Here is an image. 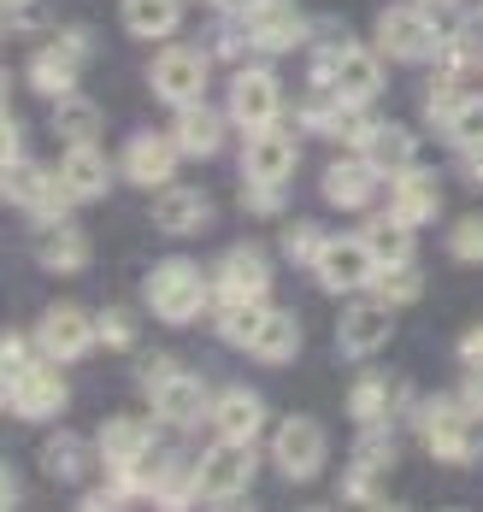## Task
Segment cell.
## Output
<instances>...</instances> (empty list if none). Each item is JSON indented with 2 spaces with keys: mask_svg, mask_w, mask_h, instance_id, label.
<instances>
[{
  "mask_svg": "<svg viewBox=\"0 0 483 512\" xmlns=\"http://www.w3.org/2000/svg\"><path fill=\"white\" fill-rule=\"evenodd\" d=\"M248 30H254V48L260 53H289L307 42V12L295 0H260L254 12H242Z\"/></svg>",
  "mask_w": 483,
  "mask_h": 512,
  "instance_id": "cell-14",
  "label": "cell"
},
{
  "mask_svg": "<svg viewBox=\"0 0 483 512\" xmlns=\"http://www.w3.org/2000/svg\"><path fill=\"white\" fill-rule=\"evenodd\" d=\"M472 401H425L419 407V436L436 460H472L478 442H472Z\"/></svg>",
  "mask_w": 483,
  "mask_h": 512,
  "instance_id": "cell-7",
  "label": "cell"
},
{
  "mask_svg": "<svg viewBox=\"0 0 483 512\" xmlns=\"http://www.w3.org/2000/svg\"><path fill=\"white\" fill-rule=\"evenodd\" d=\"M24 359H30L24 336H18V330H6V371H12V365H24Z\"/></svg>",
  "mask_w": 483,
  "mask_h": 512,
  "instance_id": "cell-48",
  "label": "cell"
},
{
  "mask_svg": "<svg viewBox=\"0 0 483 512\" xmlns=\"http://www.w3.org/2000/svg\"><path fill=\"white\" fill-rule=\"evenodd\" d=\"M354 465L389 471V465H395V436H389L383 424H366V436H360V448H354Z\"/></svg>",
  "mask_w": 483,
  "mask_h": 512,
  "instance_id": "cell-41",
  "label": "cell"
},
{
  "mask_svg": "<svg viewBox=\"0 0 483 512\" xmlns=\"http://www.w3.org/2000/svg\"><path fill=\"white\" fill-rule=\"evenodd\" d=\"M148 401H154V418L171 424V430H189L201 412H207V383L189 377V371H171L165 359L148 365Z\"/></svg>",
  "mask_w": 483,
  "mask_h": 512,
  "instance_id": "cell-5",
  "label": "cell"
},
{
  "mask_svg": "<svg viewBox=\"0 0 483 512\" xmlns=\"http://www.w3.org/2000/svg\"><path fill=\"white\" fill-rule=\"evenodd\" d=\"M324 242H330V236H324L319 224H295V230H289V242H283V254L295 259V265H319Z\"/></svg>",
  "mask_w": 483,
  "mask_h": 512,
  "instance_id": "cell-42",
  "label": "cell"
},
{
  "mask_svg": "<svg viewBox=\"0 0 483 512\" xmlns=\"http://www.w3.org/2000/svg\"><path fill=\"white\" fill-rule=\"evenodd\" d=\"M372 189H377V171L366 165V154L336 159V165H324V177H319V195L330 206H342V212H366Z\"/></svg>",
  "mask_w": 483,
  "mask_h": 512,
  "instance_id": "cell-17",
  "label": "cell"
},
{
  "mask_svg": "<svg viewBox=\"0 0 483 512\" xmlns=\"http://www.w3.org/2000/svg\"><path fill=\"white\" fill-rule=\"evenodd\" d=\"M230 118L242 124V130H266L283 118V83L260 71V65H248V71H236L230 77Z\"/></svg>",
  "mask_w": 483,
  "mask_h": 512,
  "instance_id": "cell-11",
  "label": "cell"
},
{
  "mask_svg": "<svg viewBox=\"0 0 483 512\" xmlns=\"http://www.w3.org/2000/svg\"><path fill=\"white\" fill-rule=\"evenodd\" d=\"M254 483V442H230V436H218L213 448L195 460V489H201V501H236L242 489Z\"/></svg>",
  "mask_w": 483,
  "mask_h": 512,
  "instance_id": "cell-4",
  "label": "cell"
},
{
  "mask_svg": "<svg viewBox=\"0 0 483 512\" xmlns=\"http://www.w3.org/2000/svg\"><path fill=\"white\" fill-rule=\"evenodd\" d=\"M101 460H107V471H112V483L118 477H130L136 465L154 454V436H148V424H136V418H107V430H101Z\"/></svg>",
  "mask_w": 483,
  "mask_h": 512,
  "instance_id": "cell-20",
  "label": "cell"
},
{
  "mask_svg": "<svg viewBox=\"0 0 483 512\" xmlns=\"http://www.w3.org/2000/svg\"><path fill=\"white\" fill-rule=\"evenodd\" d=\"M478 36H483V18H478Z\"/></svg>",
  "mask_w": 483,
  "mask_h": 512,
  "instance_id": "cell-51",
  "label": "cell"
},
{
  "mask_svg": "<svg viewBox=\"0 0 483 512\" xmlns=\"http://www.w3.org/2000/svg\"><path fill=\"white\" fill-rule=\"evenodd\" d=\"M95 342H101V330H95V318L83 307H48L42 324H36V348L48 359H59V365L65 359H83Z\"/></svg>",
  "mask_w": 483,
  "mask_h": 512,
  "instance_id": "cell-13",
  "label": "cell"
},
{
  "mask_svg": "<svg viewBox=\"0 0 483 512\" xmlns=\"http://www.w3.org/2000/svg\"><path fill=\"white\" fill-rule=\"evenodd\" d=\"M389 330H395V307L377 295V301H360V307L342 312L336 342H342V354H348V359H372L377 348L389 342Z\"/></svg>",
  "mask_w": 483,
  "mask_h": 512,
  "instance_id": "cell-15",
  "label": "cell"
},
{
  "mask_svg": "<svg viewBox=\"0 0 483 512\" xmlns=\"http://www.w3.org/2000/svg\"><path fill=\"white\" fill-rule=\"evenodd\" d=\"M419 6H448V0H419Z\"/></svg>",
  "mask_w": 483,
  "mask_h": 512,
  "instance_id": "cell-50",
  "label": "cell"
},
{
  "mask_svg": "<svg viewBox=\"0 0 483 512\" xmlns=\"http://www.w3.org/2000/svg\"><path fill=\"white\" fill-rule=\"evenodd\" d=\"M466 401H472V407L483 412V359L472 365V377H466Z\"/></svg>",
  "mask_w": 483,
  "mask_h": 512,
  "instance_id": "cell-49",
  "label": "cell"
},
{
  "mask_svg": "<svg viewBox=\"0 0 483 512\" xmlns=\"http://www.w3.org/2000/svg\"><path fill=\"white\" fill-rule=\"evenodd\" d=\"M354 48V36L342 30V24H324L319 36H313V83H324L336 65H342V53Z\"/></svg>",
  "mask_w": 483,
  "mask_h": 512,
  "instance_id": "cell-37",
  "label": "cell"
},
{
  "mask_svg": "<svg viewBox=\"0 0 483 512\" xmlns=\"http://www.w3.org/2000/svg\"><path fill=\"white\" fill-rule=\"evenodd\" d=\"M377 53H383V59H401V65L436 59V53H442L436 18L419 12V6H383V12H377Z\"/></svg>",
  "mask_w": 483,
  "mask_h": 512,
  "instance_id": "cell-3",
  "label": "cell"
},
{
  "mask_svg": "<svg viewBox=\"0 0 483 512\" xmlns=\"http://www.w3.org/2000/svg\"><path fill=\"white\" fill-rule=\"evenodd\" d=\"M266 283H271V259L254 248V242H242V248H230V254L218 259V301L224 295H266Z\"/></svg>",
  "mask_w": 483,
  "mask_h": 512,
  "instance_id": "cell-26",
  "label": "cell"
},
{
  "mask_svg": "<svg viewBox=\"0 0 483 512\" xmlns=\"http://www.w3.org/2000/svg\"><path fill=\"white\" fill-rule=\"evenodd\" d=\"M260 324H266V301H254V295H224V301H218V336H224V342L248 348V342L260 336Z\"/></svg>",
  "mask_w": 483,
  "mask_h": 512,
  "instance_id": "cell-31",
  "label": "cell"
},
{
  "mask_svg": "<svg viewBox=\"0 0 483 512\" xmlns=\"http://www.w3.org/2000/svg\"><path fill=\"white\" fill-rule=\"evenodd\" d=\"M142 295H148L154 318H165V324H195V318L207 312V301H218V289H207L201 265H189V259L154 265L148 283H142Z\"/></svg>",
  "mask_w": 483,
  "mask_h": 512,
  "instance_id": "cell-1",
  "label": "cell"
},
{
  "mask_svg": "<svg viewBox=\"0 0 483 512\" xmlns=\"http://www.w3.org/2000/svg\"><path fill=\"white\" fill-rule=\"evenodd\" d=\"M448 254L460 259V265H483V212H472V218H460V224H454Z\"/></svg>",
  "mask_w": 483,
  "mask_h": 512,
  "instance_id": "cell-40",
  "label": "cell"
},
{
  "mask_svg": "<svg viewBox=\"0 0 483 512\" xmlns=\"http://www.w3.org/2000/svg\"><path fill=\"white\" fill-rule=\"evenodd\" d=\"M177 159H183V148L171 136H130L124 142V177L136 189H165L171 171H177Z\"/></svg>",
  "mask_w": 483,
  "mask_h": 512,
  "instance_id": "cell-16",
  "label": "cell"
},
{
  "mask_svg": "<svg viewBox=\"0 0 483 512\" xmlns=\"http://www.w3.org/2000/svg\"><path fill=\"white\" fill-rule=\"evenodd\" d=\"M313 271H319V283L330 289V295H354V289H372L377 254H372L366 236H330Z\"/></svg>",
  "mask_w": 483,
  "mask_h": 512,
  "instance_id": "cell-8",
  "label": "cell"
},
{
  "mask_svg": "<svg viewBox=\"0 0 483 512\" xmlns=\"http://www.w3.org/2000/svg\"><path fill=\"white\" fill-rule=\"evenodd\" d=\"M395 389H401V383H389V377H360V383H354V389H348V412H354V424H360V430H366V424H383V418H389V407H395Z\"/></svg>",
  "mask_w": 483,
  "mask_h": 512,
  "instance_id": "cell-33",
  "label": "cell"
},
{
  "mask_svg": "<svg viewBox=\"0 0 483 512\" xmlns=\"http://www.w3.org/2000/svg\"><path fill=\"white\" fill-rule=\"evenodd\" d=\"M54 130L65 142H95V136H101V112L83 101V95H65L59 112H54Z\"/></svg>",
  "mask_w": 483,
  "mask_h": 512,
  "instance_id": "cell-36",
  "label": "cell"
},
{
  "mask_svg": "<svg viewBox=\"0 0 483 512\" xmlns=\"http://www.w3.org/2000/svg\"><path fill=\"white\" fill-rule=\"evenodd\" d=\"M324 454H330V436H324L319 418H283L277 424V436H271V460L283 477H295V483H307V477H319L324 471Z\"/></svg>",
  "mask_w": 483,
  "mask_h": 512,
  "instance_id": "cell-6",
  "label": "cell"
},
{
  "mask_svg": "<svg viewBox=\"0 0 483 512\" xmlns=\"http://www.w3.org/2000/svg\"><path fill=\"white\" fill-rule=\"evenodd\" d=\"M319 89H324V95H336V101H360V106H372L377 95H383V65H377L372 53L354 42V48L342 53V65H336V71L324 77Z\"/></svg>",
  "mask_w": 483,
  "mask_h": 512,
  "instance_id": "cell-19",
  "label": "cell"
},
{
  "mask_svg": "<svg viewBox=\"0 0 483 512\" xmlns=\"http://www.w3.org/2000/svg\"><path fill=\"white\" fill-rule=\"evenodd\" d=\"M59 177L71 189V201H101L112 183V165L95 142H65V159H59Z\"/></svg>",
  "mask_w": 483,
  "mask_h": 512,
  "instance_id": "cell-21",
  "label": "cell"
},
{
  "mask_svg": "<svg viewBox=\"0 0 483 512\" xmlns=\"http://www.w3.org/2000/svg\"><path fill=\"white\" fill-rule=\"evenodd\" d=\"M154 224H160L165 236H201L213 224V201L201 189H171L165 183L160 201H154Z\"/></svg>",
  "mask_w": 483,
  "mask_h": 512,
  "instance_id": "cell-23",
  "label": "cell"
},
{
  "mask_svg": "<svg viewBox=\"0 0 483 512\" xmlns=\"http://www.w3.org/2000/svg\"><path fill=\"white\" fill-rule=\"evenodd\" d=\"M460 359H472V365L483 359V324H472V330L460 336Z\"/></svg>",
  "mask_w": 483,
  "mask_h": 512,
  "instance_id": "cell-47",
  "label": "cell"
},
{
  "mask_svg": "<svg viewBox=\"0 0 483 512\" xmlns=\"http://www.w3.org/2000/svg\"><path fill=\"white\" fill-rule=\"evenodd\" d=\"M95 330H101V348H112V354H130L136 342H142V330H136V318L124 307H107L101 318H95Z\"/></svg>",
  "mask_w": 483,
  "mask_h": 512,
  "instance_id": "cell-38",
  "label": "cell"
},
{
  "mask_svg": "<svg viewBox=\"0 0 483 512\" xmlns=\"http://www.w3.org/2000/svg\"><path fill=\"white\" fill-rule=\"evenodd\" d=\"M366 242H372L377 265H395V259H413V224L389 206V212H372L366 218V230H360Z\"/></svg>",
  "mask_w": 483,
  "mask_h": 512,
  "instance_id": "cell-29",
  "label": "cell"
},
{
  "mask_svg": "<svg viewBox=\"0 0 483 512\" xmlns=\"http://www.w3.org/2000/svg\"><path fill=\"white\" fill-rule=\"evenodd\" d=\"M148 83H154V95L165 106L201 101V89H207V53L201 48H165L154 59V71H148Z\"/></svg>",
  "mask_w": 483,
  "mask_h": 512,
  "instance_id": "cell-12",
  "label": "cell"
},
{
  "mask_svg": "<svg viewBox=\"0 0 483 512\" xmlns=\"http://www.w3.org/2000/svg\"><path fill=\"white\" fill-rule=\"evenodd\" d=\"M372 289L389 301V307H407V301H419L425 295V271L413 265V259H395V265H377Z\"/></svg>",
  "mask_w": 483,
  "mask_h": 512,
  "instance_id": "cell-35",
  "label": "cell"
},
{
  "mask_svg": "<svg viewBox=\"0 0 483 512\" xmlns=\"http://www.w3.org/2000/svg\"><path fill=\"white\" fill-rule=\"evenodd\" d=\"M389 206H395L407 224H430V218L442 212V183H436V171H425V165L395 171V183H389Z\"/></svg>",
  "mask_w": 483,
  "mask_h": 512,
  "instance_id": "cell-22",
  "label": "cell"
},
{
  "mask_svg": "<svg viewBox=\"0 0 483 512\" xmlns=\"http://www.w3.org/2000/svg\"><path fill=\"white\" fill-rule=\"evenodd\" d=\"M59 359H24V365H12L6 371V412L12 418H30V424H42V418H59L65 412V377L54 371Z\"/></svg>",
  "mask_w": 483,
  "mask_h": 512,
  "instance_id": "cell-2",
  "label": "cell"
},
{
  "mask_svg": "<svg viewBox=\"0 0 483 512\" xmlns=\"http://www.w3.org/2000/svg\"><path fill=\"white\" fill-rule=\"evenodd\" d=\"M171 142L183 148V159H213L218 142H224V118H218L213 106H201V101L177 106V118H171Z\"/></svg>",
  "mask_w": 483,
  "mask_h": 512,
  "instance_id": "cell-25",
  "label": "cell"
},
{
  "mask_svg": "<svg viewBox=\"0 0 483 512\" xmlns=\"http://www.w3.org/2000/svg\"><path fill=\"white\" fill-rule=\"evenodd\" d=\"M248 354L266 359V365H289V359L301 354V324H295L289 312H266V324H260V336L248 342Z\"/></svg>",
  "mask_w": 483,
  "mask_h": 512,
  "instance_id": "cell-30",
  "label": "cell"
},
{
  "mask_svg": "<svg viewBox=\"0 0 483 512\" xmlns=\"http://www.w3.org/2000/svg\"><path fill=\"white\" fill-rule=\"evenodd\" d=\"M6 201L24 206V212H36V218H59L65 206H71V189H65V177L59 171H42V165H30V159H6Z\"/></svg>",
  "mask_w": 483,
  "mask_h": 512,
  "instance_id": "cell-10",
  "label": "cell"
},
{
  "mask_svg": "<svg viewBox=\"0 0 483 512\" xmlns=\"http://www.w3.org/2000/svg\"><path fill=\"white\" fill-rule=\"evenodd\" d=\"M354 154H366V165H372L377 177H395V171H407V165H413V130H407V124H383V118H377L372 136H366Z\"/></svg>",
  "mask_w": 483,
  "mask_h": 512,
  "instance_id": "cell-28",
  "label": "cell"
},
{
  "mask_svg": "<svg viewBox=\"0 0 483 512\" xmlns=\"http://www.w3.org/2000/svg\"><path fill=\"white\" fill-rule=\"evenodd\" d=\"M460 177L472 189H483V148H460Z\"/></svg>",
  "mask_w": 483,
  "mask_h": 512,
  "instance_id": "cell-45",
  "label": "cell"
},
{
  "mask_svg": "<svg viewBox=\"0 0 483 512\" xmlns=\"http://www.w3.org/2000/svg\"><path fill=\"white\" fill-rule=\"evenodd\" d=\"M42 471H48L54 483H83V477H89V442H83V436H48Z\"/></svg>",
  "mask_w": 483,
  "mask_h": 512,
  "instance_id": "cell-34",
  "label": "cell"
},
{
  "mask_svg": "<svg viewBox=\"0 0 483 512\" xmlns=\"http://www.w3.org/2000/svg\"><path fill=\"white\" fill-rule=\"evenodd\" d=\"M242 171H248V183H289V171H295V136L289 130H254L248 136V154H242Z\"/></svg>",
  "mask_w": 483,
  "mask_h": 512,
  "instance_id": "cell-18",
  "label": "cell"
},
{
  "mask_svg": "<svg viewBox=\"0 0 483 512\" xmlns=\"http://www.w3.org/2000/svg\"><path fill=\"white\" fill-rule=\"evenodd\" d=\"M448 142L454 148H483V95H466V106L448 124Z\"/></svg>",
  "mask_w": 483,
  "mask_h": 512,
  "instance_id": "cell-39",
  "label": "cell"
},
{
  "mask_svg": "<svg viewBox=\"0 0 483 512\" xmlns=\"http://www.w3.org/2000/svg\"><path fill=\"white\" fill-rule=\"evenodd\" d=\"M0 159H24V124H18L12 112H6V154Z\"/></svg>",
  "mask_w": 483,
  "mask_h": 512,
  "instance_id": "cell-46",
  "label": "cell"
},
{
  "mask_svg": "<svg viewBox=\"0 0 483 512\" xmlns=\"http://www.w3.org/2000/svg\"><path fill=\"white\" fill-rule=\"evenodd\" d=\"M248 212H260V218L283 212V183H248Z\"/></svg>",
  "mask_w": 483,
  "mask_h": 512,
  "instance_id": "cell-44",
  "label": "cell"
},
{
  "mask_svg": "<svg viewBox=\"0 0 483 512\" xmlns=\"http://www.w3.org/2000/svg\"><path fill=\"white\" fill-rule=\"evenodd\" d=\"M36 259H42V271H83V265H89V242H83L77 224L48 218V224L36 230Z\"/></svg>",
  "mask_w": 483,
  "mask_h": 512,
  "instance_id": "cell-27",
  "label": "cell"
},
{
  "mask_svg": "<svg viewBox=\"0 0 483 512\" xmlns=\"http://www.w3.org/2000/svg\"><path fill=\"white\" fill-rule=\"evenodd\" d=\"M83 53H89V36H83V30H65L59 42L36 48V59H30V89H36V95H54V101L77 95Z\"/></svg>",
  "mask_w": 483,
  "mask_h": 512,
  "instance_id": "cell-9",
  "label": "cell"
},
{
  "mask_svg": "<svg viewBox=\"0 0 483 512\" xmlns=\"http://www.w3.org/2000/svg\"><path fill=\"white\" fill-rule=\"evenodd\" d=\"M377 477H383V471H372V465H354V471H348V477H342V495H348V501H354V507H366V501H383V495H377Z\"/></svg>",
  "mask_w": 483,
  "mask_h": 512,
  "instance_id": "cell-43",
  "label": "cell"
},
{
  "mask_svg": "<svg viewBox=\"0 0 483 512\" xmlns=\"http://www.w3.org/2000/svg\"><path fill=\"white\" fill-rule=\"evenodd\" d=\"M183 24V0H124V30L130 36H171Z\"/></svg>",
  "mask_w": 483,
  "mask_h": 512,
  "instance_id": "cell-32",
  "label": "cell"
},
{
  "mask_svg": "<svg viewBox=\"0 0 483 512\" xmlns=\"http://www.w3.org/2000/svg\"><path fill=\"white\" fill-rule=\"evenodd\" d=\"M260 424H266V401H260L254 389H242V383H230V389L213 401V430L230 436V442H254Z\"/></svg>",
  "mask_w": 483,
  "mask_h": 512,
  "instance_id": "cell-24",
  "label": "cell"
}]
</instances>
